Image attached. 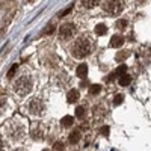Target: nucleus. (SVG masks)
<instances>
[{"label": "nucleus", "mask_w": 151, "mask_h": 151, "mask_svg": "<svg viewBox=\"0 0 151 151\" xmlns=\"http://www.w3.org/2000/svg\"><path fill=\"white\" fill-rule=\"evenodd\" d=\"M91 51V42L89 39H86L85 36L76 39V42L73 44V49H71V53H73L74 57L77 59H82L85 56H88Z\"/></svg>", "instance_id": "obj_1"}, {"label": "nucleus", "mask_w": 151, "mask_h": 151, "mask_svg": "<svg viewBox=\"0 0 151 151\" xmlns=\"http://www.w3.org/2000/svg\"><path fill=\"white\" fill-rule=\"evenodd\" d=\"M32 85H33V82H32L30 76H21L15 82L14 91H15L20 97H24V95H27L30 91H32Z\"/></svg>", "instance_id": "obj_2"}, {"label": "nucleus", "mask_w": 151, "mask_h": 151, "mask_svg": "<svg viewBox=\"0 0 151 151\" xmlns=\"http://www.w3.org/2000/svg\"><path fill=\"white\" fill-rule=\"evenodd\" d=\"M104 11L110 15H118L122 11V2H116V0H109V2H104L103 5Z\"/></svg>", "instance_id": "obj_3"}, {"label": "nucleus", "mask_w": 151, "mask_h": 151, "mask_svg": "<svg viewBox=\"0 0 151 151\" xmlns=\"http://www.w3.org/2000/svg\"><path fill=\"white\" fill-rule=\"evenodd\" d=\"M76 33V26L74 24H64L59 27V38L62 39V41H65V39H70V38H73Z\"/></svg>", "instance_id": "obj_4"}, {"label": "nucleus", "mask_w": 151, "mask_h": 151, "mask_svg": "<svg viewBox=\"0 0 151 151\" xmlns=\"http://www.w3.org/2000/svg\"><path fill=\"white\" fill-rule=\"evenodd\" d=\"M8 135H11L14 139H20L23 137L24 135V126L23 124H17V122H12L8 126Z\"/></svg>", "instance_id": "obj_5"}, {"label": "nucleus", "mask_w": 151, "mask_h": 151, "mask_svg": "<svg viewBox=\"0 0 151 151\" xmlns=\"http://www.w3.org/2000/svg\"><path fill=\"white\" fill-rule=\"evenodd\" d=\"M29 110H30V113H33V115H41L42 110H44V103L39 100V98H33V100L29 103Z\"/></svg>", "instance_id": "obj_6"}, {"label": "nucleus", "mask_w": 151, "mask_h": 151, "mask_svg": "<svg viewBox=\"0 0 151 151\" xmlns=\"http://www.w3.org/2000/svg\"><path fill=\"white\" fill-rule=\"evenodd\" d=\"M76 74L80 77V79H85V77L88 76V65H86V64H80V65L77 67Z\"/></svg>", "instance_id": "obj_7"}, {"label": "nucleus", "mask_w": 151, "mask_h": 151, "mask_svg": "<svg viewBox=\"0 0 151 151\" xmlns=\"http://www.w3.org/2000/svg\"><path fill=\"white\" fill-rule=\"evenodd\" d=\"M122 44H124V39H122V36H118V35L112 36V41H110V45H112V47L118 49V47H121Z\"/></svg>", "instance_id": "obj_8"}, {"label": "nucleus", "mask_w": 151, "mask_h": 151, "mask_svg": "<svg viewBox=\"0 0 151 151\" xmlns=\"http://www.w3.org/2000/svg\"><path fill=\"white\" fill-rule=\"evenodd\" d=\"M41 135H42L41 126H39V124H35V126L32 127V137H35V139H41Z\"/></svg>", "instance_id": "obj_9"}, {"label": "nucleus", "mask_w": 151, "mask_h": 151, "mask_svg": "<svg viewBox=\"0 0 151 151\" xmlns=\"http://www.w3.org/2000/svg\"><path fill=\"white\" fill-rule=\"evenodd\" d=\"M67 98H68L70 103H76L79 100V91L77 89H71L68 92V95H67Z\"/></svg>", "instance_id": "obj_10"}, {"label": "nucleus", "mask_w": 151, "mask_h": 151, "mask_svg": "<svg viewBox=\"0 0 151 151\" xmlns=\"http://www.w3.org/2000/svg\"><path fill=\"white\" fill-rule=\"evenodd\" d=\"M68 141H70V143H77L79 141H80V132H79V130H74V132L70 135Z\"/></svg>", "instance_id": "obj_11"}, {"label": "nucleus", "mask_w": 151, "mask_h": 151, "mask_svg": "<svg viewBox=\"0 0 151 151\" xmlns=\"http://www.w3.org/2000/svg\"><path fill=\"white\" fill-rule=\"evenodd\" d=\"M73 122H74V118L70 116V115L64 116L62 120H61V124H62L64 127H71V126H73Z\"/></svg>", "instance_id": "obj_12"}, {"label": "nucleus", "mask_w": 151, "mask_h": 151, "mask_svg": "<svg viewBox=\"0 0 151 151\" xmlns=\"http://www.w3.org/2000/svg\"><path fill=\"white\" fill-rule=\"evenodd\" d=\"M130 82H132V77H130L128 74H124L120 77V80H118V83L121 85V86H127V85H130Z\"/></svg>", "instance_id": "obj_13"}, {"label": "nucleus", "mask_w": 151, "mask_h": 151, "mask_svg": "<svg viewBox=\"0 0 151 151\" xmlns=\"http://www.w3.org/2000/svg\"><path fill=\"white\" fill-rule=\"evenodd\" d=\"M107 32V27H106V24H103V23H100V24H97V27H95V33L97 35H104Z\"/></svg>", "instance_id": "obj_14"}, {"label": "nucleus", "mask_w": 151, "mask_h": 151, "mask_svg": "<svg viewBox=\"0 0 151 151\" xmlns=\"http://www.w3.org/2000/svg\"><path fill=\"white\" fill-rule=\"evenodd\" d=\"M97 0H83L82 5L85 6V8H94V6H97Z\"/></svg>", "instance_id": "obj_15"}, {"label": "nucleus", "mask_w": 151, "mask_h": 151, "mask_svg": "<svg viewBox=\"0 0 151 151\" xmlns=\"http://www.w3.org/2000/svg\"><path fill=\"white\" fill-rule=\"evenodd\" d=\"M128 55H130V51L124 50V51H121V53H118V55H116V59H118V61H124L126 57H128Z\"/></svg>", "instance_id": "obj_16"}, {"label": "nucleus", "mask_w": 151, "mask_h": 151, "mask_svg": "<svg viewBox=\"0 0 151 151\" xmlns=\"http://www.w3.org/2000/svg\"><path fill=\"white\" fill-rule=\"evenodd\" d=\"M76 116H77V118H83V116H85V107L79 106V107L76 109Z\"/></svg>", "instance_id": "obj_17"}, {"label": "nucleus", "mask_w": 151, "mask_h": 151, "mask_svg": "<svg viewBox=\"0 0 151 151\" xmlns=\"http://www.w3.org/2000/svg\"><path fill=\"white\" fill-rule=\"evenodd\" d=\"M122 100H124V95H115V98H113V103H115V106H120V104L122 103Z\"/></svg>", "instance_id": "obj_18"}, {"label": "nucleus", "mask_w": 151, "mask_h": 151, "mask_svg": "<svg viewBox=\"0 0 151 151\" xmlns=\"http://www.w3.org/2000/svg\"><path fill=\"white\" fill-rule=\"evenodd\" d=\"M126 71H127V67H126V65H121V67L116 70L115 74H118V76H124V74H126Z\"/></svg>", "instance_id": "obj_19"}, {"label": "nucleus", "mask_w": 151, "mask_h": 151, "mask_svg": "<svg viewBox=\"0 0 151 151\" xmlns=\"http://www.w3.org/2000/svg\"><path fill=\"white\" fill-rule=\"evenodd\" d=\"M17 70H18V65H17V64H14V65L11 67V70L8 71V77H12V76H14Z\"/></svg>", "instance_id": "obj_20"}, {"label": "nucleus", "mask_w": 151, "mask_h": 151, "mask_svg": "<svg viewBox=\"0 0 151 151\" xmlns=\"http://www.w3.org/2000/svg\"><path fill=\"white\" fill-rule=\"evenodd\" d=\"M126 26H127V21H126V20H118V21H116V27L126 29Z\"/></svg>", "instance_id": "obj_21"}, {"label": "nucleus", "mask_w": 151, "mask_h": 151, "mask_svg": "<svg viewBox=\"0 0 151 151\" xmlns=\"http://www.w3.org/2000/svg\"><path fill=\"white\" fill-rule=\"evenodd\" d=\"M89 92L91 94H98V92H100V85H92L91 89H89Z\"/></svg>", "instance_id": "obj_22"}, {"label": "nucleus", "mask_w": 151, "mask_h": 151, "mask_svg": "<svg viewBox=\"0 0 151 151\" xmlns=\"http://www.w3.org/2000/svg\"><path fill=\"white\" fill-rule=\"evenodd\" d=\"M53 151H64V143L62 142H56L53 145Z\"/></svg>", "instance_id": "obj_23"}, {"label": "nucleus", "mask_w": 151, "mask_h": 151, "mask_svg": "<svg viewBox=\"0 0 151 151\" xmlns=\"http://www.w3.org/2000/svg\"><path fill=\"white\" fill-rule=\"evenodd\" d=\"M71 9H73V5H70V6H67V8H65L62 12H61V14H59V17H64V15H67L68 14V12L71 11Z\"/></svg>", "instance_id": "obj_24"}, {"label": "nucleus", "mask_w": 151, "mask_h": 151, "mask_svg": "<svg viewBox=\"0 0 151 151\" xmlns=\"http://www.w3.org/2000/svg\"><path fill=\"white\" fill-rule=\"evenodd\" d=\"M100 133L104 135V136H107V135H109V127H107V126H103L101 130H100Z\"/></svg>", "instance_id": "obj_25"}, {"label": "nucleus", "mask_w": 151, "mask_h": 151, "mask_svg": "<svg viewBox=\"0 0 151 151\" xmlns=\"http://www.w3.org/2000/svg\"><path fill=\"white\" fill-rule=\"evenodd\" d=\"M51 32H55V27H53V26H51V24H50V26H49V29H47V30H45V32H44V33H47V35H49V33H51Z\"/></svg>", "instance_id": "obj_26"}, {"label": "nucleus", "mask_w": 151, "mask_h": 151, "mask_svg": "<svg viewBox=\"0 0 151 151\" xmlns=\"http://www.w3.org/2000/svg\"><path fill=\"white\" fill-rule=\"evenodd\" d=\"M0 151H3V142L0 141Z\"/></svg>", "instance_id": "obj_27"}, {"label": "nucleus", "mask_w": 151, "mask_h": 151, "mask_svg": "<svg viewBox=\"0 0 151 151\" xmlns=\"http://www.w3.org/2000/svg\"><path fill=\"white\" fill-rule=\"evenodd\" d=\"M15 151H24V150H20V148H18V150H15Z\"/></svg>", "instance_id": "obj_28"}, {"label": "nucleus", "mask_w": 151, "mask_h": 151, "mask_svg": "<svg viewBox=\"0 0 151 151\" xmlns=\"http://www.w3.org/2000/svg\"><path fill=\"white\" fill-rule=\"evenodd\" d=\"M42 151H49V150H42Z\"/></svg>", "instance_id": "obj_29"}]
</instances>
